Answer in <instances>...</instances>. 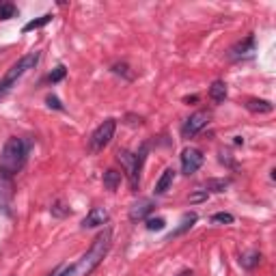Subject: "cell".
Listing matches in <instances>:
<instances>
[{"instance_id":"6da1fadb","label":"cell","mask_w":276,"mask_h":276,"mask_svg":"<svg viewBox=\"0 0 276 276\" xmlns=\"http://www.w3.org/2000/svg\"><path fill=\"white\" fill-rule=\"evenodd\" d=\"M110 246H112V229L110 226H104V231L93 240L91 248H88L74 265L63 270L61 276H91L97 270V265L106 259Z\"/></svg>"},{"instance_id":"7402d4cb","label":"cell","mask_w":276,"mask_h":276,"mask_svg":"<svg viewBox=\"0 0 276 276\" xmlns=\"http://www.w3.org/2000/svg\"><path fill=\"white\" fill-rule=\"evenodd\" d=\"M145 226H147V231H162L166 226V220L164 218H147Z\"/></svg>"},{"instance_id":"ffe728a7","label":"cell","mask_w":276,"mask_h":276,"mask_svg":"<svg viewBox=\"0 0 276 276\" xmlns=\"http://www.w3.org/2000/svg\"><path fill=\"white\" fill-rule=\"evenodd\" d=\"M50 212H52V216H54V218H67V216L71 214V209H69L67 205H65L63 201H56L54 205L50 207Z\"/></svg>"},{"instance_id":"3957f363","label":"cell","mask_w":276,"mask_h":276,"mask_svg":"<svg viewBox=\"0 0 276 276\" xmlns=\"http://www.w3.org/2000/svg\"><path fill=\"white\" fill-rule=\"evenodd\" d=\"M147 151H149L147 143L143 145L138 153H132L127 149H119L117 151V160H119V164L123 166V173L127 175V179H129V183H132L134 192L138 190V183H141V168H143L145 158H147Z\"/></svg>"},{"instance_id":"44dd1931","label":"cell","mask_w":276,"mask_h":276,"mask_svg":"<svg viewBox=\"0 0 276 276\" xmlns=\"http://www.w3.org/2000/svg\"><path fill=\"white\" fill-rule=\"evenodd\" d=\"M65 76H67V69H65V65H59L56 69L50 71V76H48V82H50V84H56V82H61Z\"/></svg>"},{"instance_id":"4fadbf2b","label":"cell","mask_w":276,"mask_h":276,"mask_svg":"<svg viewBox=\"0 0 276 276\" xmlns=\"http://www.w3.org/2000/svg\"><path fill=\"white\" fill-rule=\"evenodd\" d=\"M173 179H175V170L173 168H166L164 173L160 175V179L156 181V188H153V192H156V194H164L170 186H173Z\"/></svg>"},{"instance_id":"ac0fdd59","label":"cell","mask_w":276,"mask_h":276,"mask_svg":"<svg viewBox=\"0 0 276 276\" xmlns=\"http://www.w3.org/2000/svg\"><path fill=\"white\" fill-rule=\"evenodd\" d=\"M229 186H231L229 179H207V181H205V190H207V192H209V190H212V192H224L226 188H229Z\"/></svg>"},{"instance_id":"4316f807","label":"cell","mask_w":276,"mask_h":276,"mask_svg":"<svg viewBox=\"0 0 276 276\" xmlns=\"http://www.w3.org/2000/svg\"><path fill=\"white\" fill-rule=\"evenodd\" d=\"M197 100H199V97H197V95H192V97H186L183 102H186V104H190V102H197Z\"/></svg>"},{"instance_id":"5bb4252c","label":"cell","mask_w":276,"mask_h":276,"mask_svg":"<svg viewBox=\"0 0 276 276\" xmlns=\"http://www.w3.org/2000/svg\"><path fill=\"white\" fill-rule=\"evenodd\" d=\"M121 179H123V175H121L119 170L108 168L106 173H104V188L110 190V192H115L119 186H121Z\"/></svg>"},{"instance_id":"52a82bcc","label":"cell","mask_w":276,"mask_h":276,"mask_svg":"<svg viewBox=\"0 0 276 276\" xmlns=\"http://www.w3.org/2000/svg\"><path fill=\"white\" fill-rule=\"evenodd\" d=\"M179 158H181V173H183V175L197 173V170L203 166V162H205V156H203L199 149H194V147L183 149Z\"/></svg>"},{"instance_id":"2e32d148","label":"cell","mask_w":276,"mask_h":276,"mask_svg":"<svg viewBox=\"0 0 276 276\" xmlns=\"http://www.w3.org/2000/svg\"><path fill=\"white\" fill-rule=\"evenodd\" d=\"M259 263H261V253H257V250H253V253L240 257V265L246 267V270H253V267H257Z\"/></svg>"},{"instance_id":"e0dca14e","label":"cell","mask_w":276,"mask_h":276,"mask_svg":"<svg viewBox=\"0 0 276 276\" xmlns=\"http://www.w3.org/2000/svg\"><path fill=\"white\" fill-rule=\"evenodd\" d=\"M52 18L54 15L52 13H45V15H41V18H37V20H30L26 26L22 28V32H30V30H37V28H43L45 24H50L52 22Z\"/></svg>"},{"instance_id":"8992f818","label":"cell","mask_w":276,"mask_h":276,"mask_svg":"<svg viewBox=\"0 0 276 276\" xmlns=\"http://www.w3.org/2000/svg\"><path fill=\"white\" fill-rule=\"evenodd\" d=\"M207 123H209V112L207 110L194 112V115H190L188 119H186V123L181 125V136L183 138H194Z\"/></svg>"},{"instance_id":"7c38bea8","label":"cell","mask_w":276,"mask_h":276,"mask_svg":"<svg viewBox=\"0 0 276 276\" xmlns=\"http://www.w3.org/2000/svg\"><path fill=\"white\" fill-rule=\"evenodd\" d=\"M255 52V35H248L244 41H238L231 48V56L240 59V56H246V54H253Z\"/></svg>"},{"instance_id":"d6986e66","label":"cell","mask_w":276,"mask_h":276,"mask_svg":"<svg viewBox=\"0 0 276 276\" xmlns=\"http://www.w3.org/2000/svg\"><path fill=\"white\" fill-rule=\"evenodd\" d=\"M18 15V7L13 3H0V20H11Z\"/></svg>"},{"instance_id":"9a60e30c","label":"cell","mask_w":276,"mask_h":276,"mask_svg":"<svg viewBox=\"0 0 276 276\" xmlns=\"http://www.w3.org/2000/svg\"><path fill=\"white\" fill-rule=\"evenodd\" d=\"M209 97H212V102H216V104H222L226 100V84L222 80L212 82V86H209Z\"/></svg>"},{"instance_id":"cb8c5ba5","label":"cell","mask_w":276,"mask_h":276,"mask_svg":"<svg viewBox=\"0 0 276 276\" xmlns=\"http://www.w3.org/2000/svg\"><path fill=\"white\" fill-rule=\"evenodd\" d=\"M207 199H209V192H207V190H194V192H190V197H188L190 205H197V203H205Z\"/></svg>"},{"instance_id":"30bf717a","label":"cell","mask_w":276,"mask_h":276,"mask_svg":"<svg viewBox=\"0 0 276 276\" xmlns=\"http://www.w3.org/2000/svg\"><path fill=\"white\" fill-rule=\"evenodd\" d=\"M246 110L253 112V115H270V112L274 110V104L267 102V100H257V97H250V100H246Z\"/></svg>"},{"instance_id":"7a4b0ae2","label":"cell","mask_w":276,"mask_h":276,"mask_svg":"<svg viewBox=\"0 0 276 276\" xmlns=\"http://www.w3.org/2000/svg\"><path fill=\"white\" fill-rule=\"evenodd\" d=\"M32 143L28 138H22V136H11L7 138L3 151H0V175L5 179H11L24 168L28 160V153H30Z\"/></svg>"},{"instance_id":"83f0119b","label":"cell","mask_w":276,"mask_h":276,"mask_svg":"<svg viewBox=\"0 0 276 276\" xmlns=\"http://www.w3.org/2000/svg\"><path fill=\"white\" fill-rule=\"evenodd\" d=\"M233 143H235V145H244V138H242V136H235Z\"/></svg>"},{"instance_id":"603a6c76","label":"cell","mask_w":276,"mask_h":276,"mask_svg":"<svg viewBox=\"0 0 276 276\" xmlns=\"http://www.w3.org/2000/svg\"><path fill=\"white\" fill-rule=\"evenodd\" d=\"M233 214H229V212H218V214H214L212 216V222L214 224H233Z\"/></svg>"},{"instance_id":"d4e9b609","label":"cell","mask_w":276,"mask_h":276,"mask_svg":"<svg viewBox=\"0 0 276 276\" xmlns=\"http://www.w3.org/2000/svg\"><path fill=\"white\" fill-rule=\"evenodd\" d=\"M45 104H48L50 108H54V110H65V106L61 104V100H59L56 95H48V97H45Z\"/></svg>"},{"instance_id":"9c48e42d","label":"cell","mask_w":276,"mask_h":276,"mask_svg":"<svg viewBox=\"0 0 276 276\" xmlns=\"http://www.w3.org/2000/svg\"><path fill=\"white\" fill-rule=\"evenodd\" d=\"M110 220V216L108 212L104 207H93L91 212L86 214V218L82 220V229H95V226H104V224H108Z\"/></svg>"},{"instance_id":"5b68a950","label":"cell","mask_w":276,"mask_h":276,"mask_svg":"<svg viewBox=\"0 0 276 276\" xmlns=\"http://www.w3.org/2000/svg\"><path fill=\"white\" fill-rule=\"evenodd\" d=\"M115 129H117V121L115 119H106L104 123L97 125V129L91 134V141H88V143H91V149L93 151H102L112 141Z\"/></svg>"},{"instance_id":"277c9868","label":"cell","mask_w":276,"mask_h":276,"mask_svg":"<svg viewBox=\"0 0 276 276\" xmlns=\"http://www.w3.org/2000/svg\"><path fill=\"white\" fill-rule=\"evenodd\" d=\"M39 59H41V52H28L26 56H22V59L15 63V65H11V69L7 71L3 80H0V100H3V97L11 91L13 84L18 82V80L26 74L28 69H35L37 67Z\"/></svg>"},{"instance_id":"484cf974","label":"cell","mask_w":276,"mask_h":276,"mask_svg":"<svg viewBox=\"0 0 276 276\" xmlns=\"http://www.w3.org/2000/svg\"><path fill=\"white\" fill-rule=\"evenodd\" d=\"M127 69H129V67H127L125 63H117V65H112V71H115V74H123L127 80H132L134 76H132V74H127Z\"/></svg>"},{"instance_id":"8fae6325","label":"cell","mask_w":276,"mask_h":276,"mask_svg":"<svg viewBox=\"0 0 276 276\" xmlns=\"http://www.w3.org/2000/svg\"><path fill=\"white\" fill-rule=\"evenodd\" d=\"M197 220H199V216L194 214V212H190V214H183V218H181V222H179V226L177 229H173L168 235H166V240H173V238H179V235H183L186 231H190L194 224H197Z\"/></svg>"},{"instance_id":"ba28073f","label":"cell","mask_w":276,"mask_h":276,"mask_svg":"<svg viewBox=\"0 0 276 276\" xmlns=\"http://www.w3.org/2000/svg\"><path fill=\"white\" fill-rule=\"evenodd\" d=\"M156 203L151 199H138L132 207H129V220L132 222H138V220H147L149 214L153 212Z\"/></svg>"}]
</instances>
